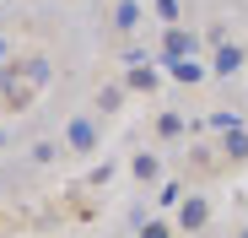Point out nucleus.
I'll list each match as a JSON object with an SVG mask.
<instances>
[{
  "mask_svg": "<svg viewBox=\"0 0 248 238\" xmlns=\"http://www.w3.org/2000/svg\"><path fill=\"white\" fill-rule=\"evenodd\" d=\"M65 141H70V152H97V130H92V119H87V114H76V119H70V130H65Z\"/></svg>",
  "mask_w": 248,
  "mask_h": 238,
  "instance_id": "nucleus-1",
  "label": "nucleus"
},
{
  "mask_svg": "<svg viewBox=\"0 0 248 238\" xmlns=\"http://www.w3.org/2000/svg\"><path fill=\"white\" fill-rule=\"evenodd\" d=\"M205 217H211V206H205L200 195H189V201H184V211H178V222H184V227H205Z\"/></svg>",
  "mask_w": 248,
  "mask_h": 238,
  "instance_id": "nucleus-2",
  "label": "nucleus"
},
{
  "mask_svg": "<svg viewBox=\"0 0 248 238\" xmlns=\"http://www.w3.org/2000/svg\"><path fill=\"white\" fill-rule=\"evenodd\" d=\"M113 27H119V33H135V27H140V6H135V0H119Z\"/></svg>",
  "mask_w": 248,
  "mask_h": 238,
  "instance_id": "nucleus-3",
  "label": "nucleus"
},
{
  "mask_svg": "<svg viewBox=\"0 0 248 238\" xmlns=\"http://www.w3.org/2000/svg\"><path fill=\"white\" fill-rule=\"evenodd\" d=\"M237 65H243V49H221V54H216V70H221V76H232Z\"/></svg>",
  "mask_w": 248,
  "mask_h": 238,
  "instance_id": "nucleus-4",
  "label": "nucleus"
},
{
  "mask_svg": "<svg viewBox=\"0 0 248 238\" xmlns=\"http://www.w3.org/2000/svg\"><path fill=\"white\" fill-rule=\"evenodd\" d=\"M173 76H178V82H200V76H205V70H200L194 60H173Z\"/></svg>",
  "mask_w": 248,
  "mask_h": 238,
  "instance_id": "nucleus-5",
  "label": "nucleus"
},
{
  "mask_svg": "<svg viewBox=\"0 0 248 238\" xmlns=\"http://www.w3.org/2000/svg\"><path fill=\"white\" fill-rule=\"evenodd\" d=\"M227 157H232V163H237V157H248V136H243V130L227 136Z\"/></svg>",
  "mask_w": 248,
  "mask_h": 238,
  "instance_id": "nucleus-6",
  "label": "nucleus"
},
{
  "mask_svg": "<svg viewBox=\"0 0 248 238\" xmlns=\"http://www.w3.org/2000/svg\"><path fill=\"white\" fill-rule=\"evenodd\" d=\"M119 98H124V92H119V87H108V92H97V108H103V114H113V108H119Z\"/></svg>",
  "mask_w": 248,
  "mask_h": 238,
  "instance_id": "nucleus-7",
  "label": "nucleus"
},
{
  "mask_svg": "<svg viewBox=\"0 0 248 238\" xmlns=\"http://www.w3.org/2000/svg\"><path fill=\"white\" fill-rule=\"evenodd\" d=\"M156 130H162V136H178V130H184V119H178V114H162V125H156Z\"/></svg>",
  "mask_w": 248,
  "mask_h": 238,
  "instance_id": "nucleus-8",
  "label": "nucleus"
},
{
  "mask_svg": "<svg viewBox=\"0 0 248 238\" xmlns=\"http://www.w3.org/2000/svg\"><path fill=\"white\" fill-rule=\"evenodd\" d=\"M135 173L140 179H156V157H135Z\"/></svg>",
  "mask_w": 248,
  "mask_h": 238,
  "instance_id": "nucleus-9",
  "label": "nucleus"
},
{
  "mask_svg": "<svg viewBox=\"0 0 248 238\" xmlns=\"http://www.w3.org/2000/svg\"><path fill=\"white\" fill-rule=\"evenodd\" d=\"M140 238H168V227H162V222H151V227H146Z\"/></svg>",
  "mask_w": 248,
  "mask_h": 238,
  "instance_id": "nucleus-10",
  "label": "nucleus"
},
{
  "mask_svg": "<svg viewBox=\"0 0 248 238\" xmlns=\"http://www.w3.org/2000/svg\"><path fill=\"white\" fill-rule=\"evenodd\" d=\"M0 60H6V38H0Z\"/></svg>",
  "mask_w": 248,
  "mask_h": 238,
  "instance_id": "nucleus-11",
  "label": "nucleus"
}]
</instances>
